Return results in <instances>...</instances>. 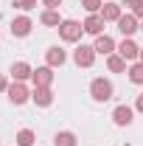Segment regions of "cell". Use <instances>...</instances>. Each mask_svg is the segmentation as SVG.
Returning <instances> with one entry per match:
<instances>
[{
  "label": "cell",
  "instance_id": "1",
  "mask_svg": "<svg viewBox=\"0 0 143 146\" xmlns=\"http://www.w3.org/2000/svg\"><path fill=\"white\" fill-rule=\"evenodd\" d=\"M90 96H93V101L104 104V101H109V98L115 96V87H112V82H109V79L98 76V79H93V82H90Z\"/></svg>",
  "mask_w": 143,
  "mask_h": 146
},
{
  "label": "cell",
  "instance_id": "2",
  "mask_svg": "<svg viewBox=\"0 0 143 146\" xmlns=\"http://www.w3.org/2000/svg\"><path fill=\"white\" fill-rule=\"evenodd\" d=\"M84 34V25L81 23H76V20H62V25H59V36L65 39V42H79Z\"/></svg>",
  "mask_w": 143,
  "mask_h": 146
},
{
  "label": "cell",
  "instance_id": "3",
  "mask_svg": "<svg viewBox=\"0 0 143 146\" xmlns=\"http://www.w3.org/2000/svg\"><path fill=\"white\" fill-rule=\"evenodd\" d=\"M73 62H76L79 68H90V65L95 62V48H93V45H79V48L73 51Z\"/></svg>",
  "mask_w": 143,
  "mask_h": 146
},
{
  "label": "cell",
  "instance_id": "4",
  "mask_svg": "<svg viewBox=\"0 0 143 146\" xmlns=\"http://www.w3.org/2000/svg\"><path fill=\"white\" fill-rule=\"evenodd\" d=\"M9 101L14 104V107H20V104H25L28 98H31V93H28V87L23 84V82H14V84H9Z\"/></svg>",
  "mask_w": 143,
  "mask_h": 146
},
{
  "label": "cell",
  "instance_id": "5",
  "mask_svg": "<svg viewBox=\"0 0 143 146\" xmlns=\"http://www.w3.org/2000/svg\"><path fill=\"white\" fill-rule=\"evenodd\" d=\"M115 51L124 56L126 62H135V59H140V48H138V42H135L132 36H124V42H121Z\"/></svg>",
  "mask_w": 143,
  "mask_h": 146
},
{
  "label": "cell",
  "instance_id": "6",
  "mask_svg": "<svg viewBox=\"0 0 143 146\" xmlns=\"http://www.w3.org/2000/svg\"><path fill=\"white\" fill-rule=\"evenodd\" d=\"M31 82H34V87H51L54 84V68H48V65L36 68L31 73Z\"/></svg>",
  "mask_w": 143,
  "mask_h": 146
},
{
  "label": "cell",
  "instance_id": "7",
  "mask_svg": "<svg viewBox=\"0 0 143 146\" xmlns=\"http://www.w3.org/2000/svg\"><path fill=\"white\" fill-rule=\"evenodd\" d=\"M132 115H135V110L129 107V104H121V107L112 110V121H115V127H129V124H132Z\"/></svg>",
  "mask_w": 143,
  "mask_h": 146
},
{
  "label": "cell",
  "instance_id": "8",
  "mask_svg": "<svg viewBox=\"0 0 143 146\" xmlns=\"http://www.w3.org/2000/svg\"><path fill=\"white\" fill-rule=\"evenodd\" d=\"M65 62H68V54H65L59 45H54V48L45 51V65H48V68H62Z\"/></svg>",
  "mask_w": 143,
  "mask_h": 146
},
{
  "label": "cell",
  "instance_id": "9",
  "mask_svg": "<svg viewBox=\"0 0 143 146\" xmlns=\"http://www.w3.org/2000/svg\"><path fill=\"white\" fill-rule=\"evenodd\" d=\"M118 31L124 36H132L135 31H140V23H138V17L135 14H124V17L118 20Z\"/></svg>",
  "mask_w": 143,
  "mask_h": 146
},
{
  "label": "cell",
  "instance_id": "10",
  "mask_svg": "<svg viewBox=\"0 0 143 146\" xmlns=\"http://www.w3.org/2000/svg\"><path fill=\"white\" fill-rule=\"evenodd\" d=\"M93 48H95V54L109 56V54H115V48H118V45H115V39H112V36L101 34V36H95V45H93Z\"/></svg>",
  "mask_w": 143,
  "mask_h": 146
},
{
  "label": "cell",
  "instance_id": "11",
  "mask_svg": "<svg viewBox=\"0 0 143 146\" xmlns=\"http://www.w3.org/2000/svg\"><path fill=\"white\" fill-rule=\"evenodd\" d=\"M31 101H34L36 107H51V104H54V93H51V87H34Z\"/></svg>",
  "mask_w": 143,
  "mask_h": 146
},
{
  "label": "cell",
  "instance_id": "12",
  "mask_svg": "<svg viewBox=\"0 0 143 146\" xmlns=\"http://www.w3.org/2000/svg\"><path fill=\"white\" fill-rule=\"evenodd\" d=\"M84 34H93V36H101V31H104V17L101 14H90L84 23Z\"/></svg>",
  "mask_w": 143,
  "mask_h": 146
},
{
  "label": "cell",
  "instance_id": "13",
  "mask_svg": "<svg viewBox=\"0 0 143 146\" xmlns=\"http://www.w3.org/2000/svg\"><path fill=\"white\" fill-rule=\"evenodd\" d=\"M31 28H34L31 17H14V20H11V34H14V36H28Z\"/></svg>",
  "mask_w": 143,
  "mask_h": 146
},
{
  "label": "cell",
  "instance_id": "14",
  "mask_svg": "<svg viewBox=\"0 0 143 146\" xmlns=\"http://www.w3.org/2000/svg\"><path fill=\"white\" fill-rule=\"evenodd\" d=\"M98 14L104 17V23H118V20L124 17V14H121V3H104Z\"/></svg>",
  "mask_w": 143,
  "mask_h": 146
},
{
  "label": "cell",
  "instance_id": "15",
  "mask_svg": "<svg viewBox=\"0 0 143 146\" xmlns=\"http://www.w3.org/2000/svg\"><path fill=\"white\" fill-rule=\"evenodd\" d=\"M9 73H11V79H14V82H25V79H31V73H34V68H31L28 62H14Z\"/></svg>",
  "mask_w": 143,
  "mask_h": 146
},
{
  "label": "cell",
  "instance_id": "16",
  "mask_svg": "<svg viewBox=\"0 0 143 146\" xmlns=\"http://www.w3.org/2000/svg\"><path fill=\"white\" fill-rule=\"evenodd\" d=\"M39 23H42V25H51V28H59V25H62V17H59L56 9H45V11L39 14Z\"/></svg>",
  "mask_w": 143,
  "mask_h": 146
},
{
  "label": "cell",
  "instance_id": "17",
  "mask_svg": "<svg viewBox=\"0 0 143 146\" xmlns=\"http://www.w3.org/2000/svg\"><path fill=\"white\" fill-rule=\"evenodd\" d=\"M107 68H109V73H124L126 70V59L121 54H109L107 56Z\"/></svg>",
  "mask_w": 143,
  "mask_h": 146
},
{
  "label": "cell",
  "instance_id": "18",
  "mask_svg": "<svg viewBox=\"0 0 143 146\" xmlns=\"http://www.w3.org/2000/svg\"><path fill=\"white\" fill-rule=\"evenodd\" d=\"M76 143H79V141H76V135H73V132H68V129L54 135V146H76Z\"/></svg>",
  "mask_w": 143,
  "mask_h": 146
},
{
  "label": "cell",
  "instance_id": "19",
  "mask_svg": "<svg viewBox=\"0 0 143 146\" xmlns=\"http://www.w3.org/2000/svg\"><path fill=\"white\" fill-rule=\"evenodd\" d=\"M129 82H132V84H143V62H132V68H129Z\"/></svg>",
  "mask_w": 143,
  "mask_h": 146
},
{
  "label": "cell",
  "instance_id": "20",
  "mask_svg": "<svg viewBox=\"0 0 143 146\" xmlns=\"http://www.w3.org/2000/svg\"><path fill=\"white\" fill-rule=\"evenodd\" d=\"M36 143V135L31 129H20L17 132V146H34Z\"/></svg>",
  "mask_w": 143,
  "mask_h": 146
},
{
  "label": "cell",
  "instance_id": "21",
  "mask_svg": "<svg viewBox=\"0 0 143 146\" xmlns=\"http://www.w3.org/2000/svg\"><path fill=\"white\" fill-rule=\"evenodd\" d=\"M81 6L87 9L90 14H98V11H101V6H104V0H81Z\"/></svg>",
  "mask_w": 143,
  "mask_h": 146
},
{
  "label": "cell",
  "instance_id": "22",
  "mask_svg": "<svg viewBox=\"0 0 143 146\" xmlns=\"http://www.w3.org/2000/svg\"><path fill=\"white\" fill-rule=\"evenodd\" d=\"M14 6L23 9V11H28V9H34V6H36V0H14Z\"/></svg>",
  "mask_w": 143,
  "mask_h": 146
},
{
  "label": "cell",
  "instance_id": "23",
  "mask_svg": "<svg viewBox=\"0 0 143 146\" xmlns=\"http://www.w3.org/2000/svg\"><path fill=\"white\" fill-rule=\"evenodd\" d=\"M39 3H42L45 9H59V6H62V0H39Z\"/></svg>",
  "mask_w": 143,
  "mask_h": 146
},
{
  "label": "cell",
  "instance_id": "24",
  "mask_svg": "<svg viewBox=\"0 0 143 146\" xmlns=\"http://www.w3.org/2000/svg\"><path fill=\"white\" fill-rule=\"evenodd\" d=\"M132 14H135L138 20H143V0L138 3V6H135V9H132Z\"/></svg>",
  "mask_w": 143,
  "mask_h": 146
},
{
  "label": "cell",
  "instance_id": "25",
  "mask_svg": "<svg viewBox=\"0 0 143 146\" xmlns=\"http://www.w3.org/2000/svg\"><path fill=\"white\" fill-rule=\"evenodd\" d=\"M135 110H138V112H143V93L138 96V101H135Z\"/></svg>",
  "mask_w": 143,
  "mask_h": 146
},
{
  "label": "cell",
  "instance_id": "26",
  "mask_svg": "<svg viewBox=\"0 0 143 146\" xmlns=\"http://www.w3.org/2000/svg\"><path fill=\"white\" fill-rule=\"evenodd\" d=\"M138 3H140V0H121V6H129V9H135Z\"/></svg>",
  "mask_w": 143,
  "mask_h": 146
},
{
  "label": "cell",
  "instance_id": "27",
  "mask_svg": "<svg viewBox=\"0 0 143 146\" xmlns=\"http://www.w3.org/2000/svg\"><path fill=\"white\" fill-rule=\"evenodd\" d=\"M9 90V82H6V76H0V93H6Z\"/></svg>",
  "mask_w": 143,
  "mask_h": 146
},
{
  "label": "cell",
  "instance_id": "28",
  "mask_svg": "<svg viewBox=\"0 0 143 146\" xmlns=\"http://www.w3.org/2000/svg\"><path fill=\"white\" fill-rule=\"evenodd\" d=\"M140 62H143V48H140Z\"/></svg>",
  "mask_w": 143,
  "mask_h": 146
},
{
  "label": "cell",
  "instance_id": "29",
  "mask_svg": "<svg viewBox=\"0 0 143 146\" xmlns=\"http://www.w3.org/2000/svg\"><path fill=\"white\" fill-rule=\"evenodd\" d=\"M140 31H143V23H140Z\"/></svg>",
  "mask_w": 143,
  "mask_h": 146
}]
</instances>
